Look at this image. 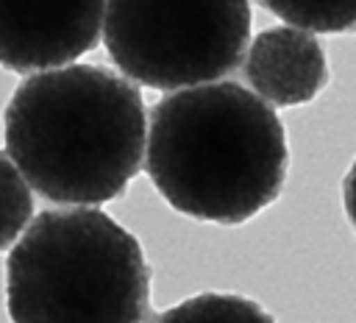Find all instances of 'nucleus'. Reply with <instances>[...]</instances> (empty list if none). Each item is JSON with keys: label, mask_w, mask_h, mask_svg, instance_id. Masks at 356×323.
Returning a JSON list of instances; mask_svg holds the SVG:
<instances>
[{"label": "nucleus", "mask_w": 356, "mask_h": 323, "mask_svg": "<svg viewBox=\"0 0 356 323\" xmlns=\"http://www.w3.org/2000/svg\"><path fill=\"white\" fill-rule=\"evenodd\" d=\"M286 134L273 106L239 84H195L164 95L145 136V170L181 214L239 226L286 181Z\"/></svg>", "instance_id": "f257e3e1"}, {"label": "nucleus", "mask_w": 356, "mask_h": 323, "mask_svg": "<svg viewBox=\"0 0 356 323\" xmlns=\"http://www.w3.org/2000/svg\"><path fill=\"white\" fill-rule=\"evenodd\" d=\"M6 153L31 189L56 203L120 198L145 162L139 89L97 64L28 75L3 111Z\"/></svg>", "instance_id": "f03ea898"}, {"label": "nucleus", "mask_w": 356, "mask_h": 323, "mask_svg": "<svg viewBox=\"0 0 356 323\" xmlns=\"http://www.w3.org/2000/svg\"><path fill=\"white\" fill-rule=\"evenodd\" d=\"M150 267L139 239L95 206L39 212L11 245L14 323H145Z\"/></svg>", "instance_id": "7ed1b4c3"}, {"label": "nucleus", "mask_w": 356, "mask_h": 323, "mask_svg": "<svg viewBox=\"0 0 356 323\" xmlns=\"http://www.w3.org/2000/svg\"><path fill=\"white\" fill-rule=\"evenodd\" d=\"M250 42L248 0H106L103 45L117 70L150 89L211 84Z\"/></svg>", "instance_id": "20e7f679"}, {"label": "nucleus", "mask_w": 356, "mask_h": 323, "mask_svg": "<svg viewBox=\"0 0 356 323\" xmlns=\"http://www.w3.org/2000/svg\"><path fill=\"white\" fill-rule=\"evenodd\" d=\"M106 0H0V67H64L97 47Z\"/></svg>", "instance_id": "39448f33"}, {"label": "nucleus", "mask_w": 356, "mask_h": 323, "mask_svg": "<svg viewBox=\"0 0 356 323\" xmlns=\"http://www.w3.org/2000/svg\"><path fill=\"white\" fill-rule=\"evenodd\" d=\"M245 78L264 103L300 106L328 84V61L314 33L278 25L256 33L245 56Z\"/></svg>", "instance_id": "423d86ee"}, {"label": "nucleus", "mask_w": 356, "mask_h": 323, "mask_svg": "<svg viewBox=\"0 0 356 323\" xmlns=\"http://www.w3.org/2000/svg\"><path fill=\"white\" fill-rule=\"evenodd\" d=\"M156 323H275L256 301L234 292H200L156 317Z\"/></svg>", "instance_id": "0eeeda50"}, {"label": "nucleus", "mask_w": 356, "mask_h": 323, "mask_svg": "<svg viewBox=\"0 0 356 323\" xmlns=\"http://www.w3.org/2000/svg\"><path fill=\"white\" fill-rule=\"evenodd\" d=\"M286 25L309 33L356 31V0H259Z\"/></svg>", "instance_id": "6e6552de"}, {"label": "nucleus", "mask_w": 356, "mask_h": 323, "mask_svg": "<svg viewBox=\"0 0 356 323\" xmlns=\"http://www.w3.org/2000/svg\"><path fill=\"white\" fill-rule=\"evenodd\" d=\"M33 214V195L17 164L0 150V251L11 248Z\"/></svg>", "instance_id": "1a4fd4ad"}, {"label": "nucleus", "mask_w": 356, "mask_h": 323, "mask_svg": "<svg viewBox=\"0 0 356 323\" xmlns=\"http://www.w3.org/2000/svg\"><path fill=\"white\" fill-rule=\"evenodd\" d=\"M342 206H345L348 223H350L353 231H356V162L348 167V173H345V178H342Z\"/></svg>", "instance_id": "9d476101"}]
</instances>
